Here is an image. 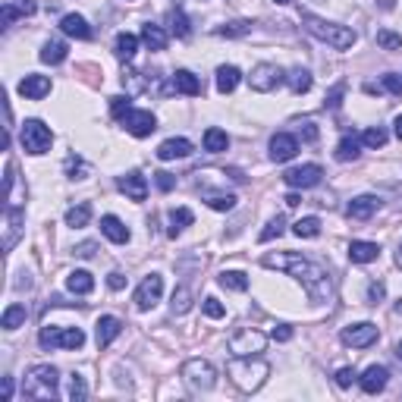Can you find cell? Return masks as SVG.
<instances>
[{"label":"cell","mask_w":402,"mask_h":402,"mask_svg":"<svg viewBox=\"0 0 402 402\" xmlns=\"http://www.w3.org/2000/svg\"><path fill=\"white\" fill-rule=\"evenodd\" d=\"M120 333H123V320H120V318H113V314H104V318L98 320V330H94V336H98V346H101V349L111 346V342H113Z\"/></svg>","instance_id":"ffe728a7"},{"label":"cell","mask_w":402,"mask_h":402,"mask_svg":"<svg viewBox=\"0 0 402 402\" xmlns=\"http://www.w3.org/2000/svg\"><path fill=\"white\" fill-rule=\"evenodd\" d=\"M189 308H192V289H189V286H179L177 292H173L170 311H173V314H186Z\"/></svg>","instance_id":"60d3db41"},{"label":"cell","mask_w":402,"mask_h":402,"mask_svg":"<svg viewBox=\"0 0 402 402\" xmlns=\"http://www.w3.org/2000/svg\"><path fill=\"white\" fill-rule=\"evenodd\" d=\"M67 173H69L72 179H82L85 164H82V160H79V157H69V160H67Z\"/></svg>","instance_id":"f5cc1de1"},{"label":"cell","mask_w":402,"mask_h":402,"mask_svg":"<svg viewBox=\"0 0 402 402\" xmlns=\"http://www.w3.org/2000/svg\"><path fill=\"white\" fill-rule=\"evenodd\" d=\"M226 346H230L233 355H261L267 346V336L261 330H255V327H239V330L230 336Z\"/></svg>","instance_id":"ba28073f"},{"label":"cell","mask_w":402,"mask_h":402,"mask_svg":"<svg viewBox=\"0 0 402 402\" xmlns=\"http://www.w3.org/2000/svg\"><path fill=\"white\" fill-rule=\"evenodd\" d=\"M220 286L233 289V292H245L248 289V277L242 274V270H223V274H220Z\"/></svg>","instance_id":"8d00e7d4"},{"label":"cell","mask_w":402,"mask_h":402,"mask_svg":"<svg viewBox=\"0 0 402 402\" xmlns=\"http://www.w3.org/2000/svg\"><path fill=\"white\" fill-rule=\"evenodd\" d=\"M57 368L54 364H35L23 380V396L28 399H54L57 396Z\"/></svg>","instance_id":"277c9868"},{"label":"cell","mask_w":402,"mask_h":402,"mask_svg":"<svg viewBox=\"0 0 402 402\" xmlns=\"http://www.w3.org/2000/svg\"><path fill=\"white\" fill-rule=\"evenodd\" d=\"M396 264L402 267V242H399V252H396Z\"/></svg>","instance_id":"03108f58"},{"label":"cell","mask_w":402,"mask_h":402,"mask_svg":"<svg viewBox=\"0 0 402 402\" xmlns=\"http://www.w3.org/2000/svg\"><path fill=\"white\" fill-rule=\"evenodd\" d=\"M138 50V38L133 32H120L116 35V45H113V54L120 57V60H133Z\"/></svg>","instance_id":"f1b7e54d"},{"label":"cell","mask_w":402,"mask_h":402,"mask_svg":"<svg viewBox=\"0 0 402 402\" xmlns=\"http://www.w3.org/2000/svg\"><path fill=\"white\" fill-rule=\"evenodd\" d=\"M120 123L126 126V133H133L135 138H145V135H151L157 129L155 113H151V111H135V107H129V111L123 113Z\"/></svg>","instance_id":"8fae6325"},{"label":"cell","mask_w":402,"mask_h":402,"mask_svg":"<svg viewBox=\"0 0 402 402\" xmlns=\"http://www.w3.org/2000/svg\"><path fill=\"white\" fill-rule=\"evenodd\" d=\"M342 91H346V85H336V89L327 94V101H324V107H330V111H336L340 107V101H342Z\"/></svg>","instance_id":"816d5d0a"},{"label":"cell","mask_w":402,"mask_h":402,"mask_svg":"<svg viewBox=\"0 0 402 402\" xmlns=\"http://www.w3.org/2000/svg\"><path fill=\"white\" fill-rule=\"evenodd\" d=\"M89 220H91V204H76V208L67 211V226H72V230L89 226Z\"/></svg>","instance_id":"d590c367"},{"label":"cell","mask_w":402,"mask_h":402,"mask_svg":"<svg viewBox=\"0 0 402 402\" xmlns=\"http://www.w3.org/2000/svg\"><path fill=\"white\" fill-rule=\"evenodd\" d=\"M283 226H286V220H283V217H274V220H270L264 230H261V242H270V239H277V236H283Z\"/></svg>","instance_id":"ee69618b"},{"label":"cell","mask_w":402,"mask_h":402,"mask_svg":"<svg viewBox=\"0 0 402 402\" xmlns=\"http://www.w3.org/2000/svg\"><path fill=\"white\" fill-rule=\"evenodd\" d=\"M67 54H69V48H67V41H60V38H50L45 48H41V63H50V67H57V63H63L67 60Z\"/></svg>","instance_id":"4316f807"},{"label":"cell","mask_w":402,"mask_h":402,"mask_svg":"<svg viewBox=\"0 0 402 402\" xmlns=\"http://www.w3.org/2000/svg\"><path fill=\"white\" fill-rule=\"evenodd\" d=\"M377 208H380V199H377V195H358V199L349 201L346 214L352 217V220H371Z\"/></svg>","instance_id":"d6986e66"},{"label":"cell","mask_w":402,"mask_h":402,"mask_svg":"<svg viewBox=\"0 0 402 402\" xmlns=\"http://www.w3.org/2000/svg\"><path fill=\"white\" fill-rule=\"evenodd\" d=\"M32 13H35V4H32V0H26V4H19V6L13 4V0H6L4 10H0V23H4V28H10L19 16H32Z\"/></svg>","instance_id":"484cf974"},{"label":"cell","mask_w":402,"mask_h":402,"mask_svg":"<svg viewBox=\"0 0 402 402\" xmlns=\"http://www.w3.org/2000/svg\"><path fill=\"white\" fill-rule=\"evenodd\" d=\"M377 324H371V320H362V324H352V327H346L342 330V342L346 346H352V349H368L371 342H377Z\"/></svg>","instance_id":"7c38bea8"},{"label":"cell","mask_w":402,"mask_h":402,"mask_svg":"<svg viewBox=\"0 0 402 402\" xmlns=\"http://www.w3.org/2000/svg\"><path fill=\"white\" fill-rule=\"evenodd\" d=\"M296 151H298L296 135L277 133L274 138H270V160H274V164H286V160L296 157Z\"/></svg>","instance_id":"5bb4252c"},{"label":"cell","mask_w":402,"mask_h":402,"mask_svg":"<svg viewBox=\"0 0 402 402\" xmlns=\"http://www.w3.org/2000/svg\"><path fill=\"white\" fill-rule=\"evenodd\" d=\"M107 286H111L113 292H120L123 286H126V277H123V274H120V270H113V274H111V277H107Z\"/></svg>","instance_id":"6f0895ef"},{"label":"cell","mask_w":402,"mask_h":402,"mask_svg":"<svg viewBox=\"0 0 402 402\" xmlns=\"http://www.w3.org/2000/svg\"><path fill=\"white\" fill-rule=\"evenodd\" d=\"M302 138H305L308 145H311V142H318V126H314L311 120H305V123H302Z\"/></svg>","instance_id":"9f6ffc18"},{"label":"cell","mask_w":402,"mask_h":402,"mask_svg":"<svg viewBox=\"0 0 402 402\" xmlns=\"http://www.w3.org/2000/svg\"><path fill=\"white\" fill-rule=\"evenodd\" d=\"M377 258H380L377 242H362V239L349 242V261H352V264H371V261H377Z\"/></svg>","instance_id":"44dd1931"},{"label":"cell","mask_w":402,"mask_h":402,"mask_svg":"<svg viewBox=\"0 0 402 402\" xmlns=\"http://www.w3.org/2000/svg\"><path fill=\"white\" fill-rule=\"evenodd\" d=\"M67 289L76 292V296H89V292L94 289V277L89 274V270H72V274L67 277Z\"/></svg>","instance_id":"83f0119b"},{"label":"cell","mask_w":402,"mask_h":402,"mask_svg":"<svg viewBox=\"0 0 402 402\" xmlns=\"http://www.w3.org/2000/svg\"><path fill=\"white\" fill-rule=\"evenodd\" d=\"M19 324H26V305H10V308L4 311L0 327H4V330H16Z\"/></svg>","instance_id":"ab89813d"},{"label":"cell","mask_w":402,"mask_h":402,"mask_svg":"<svg viewBox=\"0 0 402 402\" xmlns=\"http://www.w3.org/2000/svg\"><path fill=\"white\" fill-rule=\"evenodd\" d=\"M393 355H396L399 362H402V342H396V346H393Z\"/></svg>","instance_id":"e7e4bbea"},{"label":"cell","mask_w":402,"mask_h":402,"mask_svg":"<svg viewBox=\"0 0 402 402\" xmlns=\"http://www.w3.org/2000/svg\"><path fill=\"white\" fill-rule=\"evenodd\" d=\"M217 35H223V38H242V35L252 32V19H236V23H226L220 28H214Z\"/></svg>","instance_id":"f35d334b"},{"label":"cell","mask_w":402,"mask_h":402,"mask_svg":"<svg viewBox=\"0 0 402 402\" xmlns=\"http://www.w3.org/2000/svg\"><path fill=\"white\" fill-rule=\"evenodd\" d=\"M120 192L126 195V199L133 201H145L148 199V179L142 177V173H126V177H120Z\"/></svg>","instance_id":"ac0fdd59"},{"label":"cell","mask_w":402,"mask_h":402,"mask_svg":"<svg viewBox=\"0 0 402 402\" xmlns=\"http://www.w3.org/2000/svg\"><path fill=\"white\" fill-rule=\"evenodd\" d=\"M155 182H157V189H160V192H170V189L177 186V179H173L170 173H164V170L155 173Z\"/></svg>","instance_id":"f907efd6"},{"label":"cell","mask_w":402,"mask_h":402,"mask_svg":"<svg viewBox=\"0 0 402 402\" xmlns=\"http://www.w3.org/2000/svg\"><path fill=\"white\" fill-rule=\"evenodd\" d=\"M204 201H208L211 211H233L236 208V195H230V192H208Z\"/></svg>","instance_id":"74e56055"},{"label":"cell","mask_w":402,"mask_h":402,"mask_svg":"<svg viewBox=\"0 0 402 402\" xmlns=\"http://www.w3.org/2000/svg\"><path fill=\"white\" fill-rule=\"evenodd\" d=\"M182 377H186V384L192 386V390H199V393L214 390V384H217L214 364L204 362V358H192V362L182 364Z\"/></svg>","instance_id":"52a82bcc"},{"label":"cell","mask_w":402,"mask_h":402,"mask_svg":"<svg viewBox=\"0 0 402 402\" xmlns=\"http://www.w3.org/2000/svg\"><path fill=\"white\" fill-rule=\"evenodd\" d=\"M111 111H113V116H116V120H123V113L129 111V98H113Z\"/></svg>","instance_id":"11a10c76"},{"label":"cell","mask_w":402,"mask_h":402,"mask_svg":"<svg viewBox=\"0 0 402 402\" xmlns=\"http://www.w3.org/2000/svg\"><path fill=\"white\" fill-rule=\"evenodd\" d=\"M142 41L148 45L151 50H164L167 48V32L160 26L155 23H148V26H142Z\"/></svg>","instance_id":"836d02e7"},{"label":"cell","mask_w":402,"mask_h":402,"mask_svg":"<svg viewBox=\"0 0 402 402\" xmlns=\"http://www.w3.org/2000/svg\"><path fill=\"white\" fill-rule=\"evenodd\" d=\"M280 82H286V76H283V69L277 67V63H258V67L252 69V76H248V85H252V91H274Z\"/></svg>","instance_id":"9c48e42d"},{"label":"cell","mask_w":402,"mask_h":402,"mask_svg":"<svg viewBox=\"0 0 402 402\" xmlns=\"http://www.w3.org/2000/svg\"><path fill=\"white\" fill-rule=\"evenodd\" d=\"M239 79H242V72H239L236 67H220V69H217V91H220V94L236 91Z\"/></svg>","instance_id":"4dcf8cb0"},{"label":"cell","mask_w":402,"mask_h":402,"mask_svg":"<svg viewBox=\"0 0 402 402\" xmlns=\"http://www.w3.org/2000/svg\"><path fill=\"white\" fill-rule=\"evenodd\" d=\"M355 380H358V374L352 368H340V371H336V386H342V390H349Z\"/></svg>","instance_id":"681fc988"},{"label":"cell","mask_w":402,"mask_h":402,"mask_svg":"<svg viewBox=\"0 0 402 402\" xmlns=\"http://www.w3.org/2000/svg\"><path fill=\"white\" fill-rule=\"evenodd\" d=\"M324 177V170H320L318 164H305V167H292V170L283 173V179H286L289 189H314Z\"/></svg>","instance_id":"4fadbf2b"},{"label":"cell","mask_w":402,"mask_h":402,"mask_svg":"<svg viewBox=\"0 0 402 402\" xmlns=\"http://www.w3.org/2000/svg\"><path fill=\"white\" fill-rule=\"evenodd\" d=\"M380 85H384V89L390 91V94H396V98H402V76H393V72H386L384 82H380Z\"/></svg>","instance_id":"7dc6e473"},{"label":"cell","mask_w":402,"mask_h":402,"mask_svg":"<svg viewBox=\"0 0 402 402\" xmlns=\"http://www.w3.org/2000/svg\"><path fill=\"white\" fill-rule=\"evenodd\" d=\"M0 396L13 399V377H4V384H0Z\"/></svg>","instance_id":"94428289"},{"label":"cell","mask_w":402,"mask_h":402,"mask_svg":"<svg viewBox=\"0 0 402 402\" xmlns=\"http://www.w3.org/2000/svg\"><path fill=\"white\" fill-rule=\"evenodd\" d=\"M19 94L28 101H41L45 94H50V79L38 76V72H28V76L19 82Z\"/></svg>","instance_id":"e0dca14e"},{"label":"cell","mask_w":402,"mask_h":402,"mask_svg":"<svg viewBox=\"0 0 402 402\" xmlns=\"http://www.w3.org/2000/svg\"><path fill=\"white\" fill-rule=\"evenodd\" d=\"M261 264L286 270L289 277H296V280L305 286V292H308L311 302H330L333 298L330 277H327V270L320 264H314L311 258H302V255H296V252H286V255H264Z\"/></svg>","instance_id":"6da1fadb"},{"label":"cell","mask_w":402,"mask_h":402,"mask_svg":"<svg viewBox=\"0 0 402 402\" xmlns=\"http://www.w3.org/2000/svg\"><path fill=\"white\" fill-rule=\"evenodd\" d=\"M362 145H368V148H384V145H386V129H380V126L364 129V133H362Z\"/></svg>","instance_id":"b9f144b4"},{"label":"cell","mask_w":402,"mask_h":402,"mask_svg":"<svg viewBox=\"0 0 402 402\" xmlns=\"http://www.w3.org/2000/svg\"><path fill=\"white\" fill-rule=\"evenodd\" d=\"M230 148V135L223 133V129L211 126L208 133H204V151H211V155H220V151Z\"/></svg>","instance_id":"f546056e"},{"label":"cell","mask_w":402,"mask_h":402,"mask_svg":"<svg viewBox=\"0 0 402 402\" xmlns=\"http://www.w3.org/2000/svg\"><path fill=\"white\" fill-rule=\"evenodd\" d=\"M173 32H177L179 38H189V35H192V26H189V19L182 10H173Z\"/></svg>","instance_id":"f6af8a7d"},{"label":"cell","mask_w":402,"mask_h":402,"mask_svg":"<svg viewBox=\"0 0 402 402\" xmlns=\"http://www.w3.org/2000/svg\"><path fill=\"white\" fill-rule=\"evenodd\" d=\"M189 155H192V142L189 138H167L157 148L160 160H177V157H189Z\"/></svg>","instance_id":"7402d4cb"},{"label":"cell","mask_w":402,"mask_h":402,"mask_svg":"<svg viewBox=\"0 0 402 402\" xmlns=\"http://www.w3.org/2000/svg\"><path fill=\"white\" fill-rule=\"evenodd\" d=\"M41 349H82L85 346V333L82 327H41L38 333Z\"/></svg>","instance_id":"5b68a950"},{"label":"cell","mask_w":402,"mask_h":402,"mask_svg":"<svg viewBox=\"0 0 402 402\" xmlns=\"http://www.w3.org/2000/svg\"><path fill=\"white\" fill-rule=\"evenodd\" d=\"M267 374H270V364L258 355H233V362L226 364V377H230L242 393L261 390Z\"/></svg>","instance_id":"7a4b0ae2"},{"label":"cell","mask_w":402,"mask_h":402,"mask_svg":"<svg viewBox=\"0 0 402 402\" xmlns=\"http://www.w3.org/2000/svg\"><path fill=\"white\" fill-rule=\"evenodd\" d=\"M386 380H390V371H386L384 364H371V368H364V374H358V386H362L368 396H374V393L386 390Z\"/></svg>","instance_id":"9a60e30c"},{"label":"cell","mask_w":402,"mask_h":402,"mask_svg":"<svg viewBox=\"0 0 402 402\" xmlns=\"http://www.w3.org/2000/svg\"><path fill=\"white\" fill-rule=\"evenodd\" d=\"M101 233H104L111 242L116 245H123V242H129V226L120 220V217H113V214H107V217H101Z\"/></svg>","instance_id":"603a6c76"},{"label":"cell","mask_w":402,"mask_h":402,"mask_svg":"<svg viewBox=\"0 0 402 402\" xmlns=\"http://www.w3.org/2000/svg\"><path fill=\"white\" fill-rule=\"evenodd\" d=\"M274 340H280V342H289L292 340V327H286V324H280V327H274Z\"/></svg>","instance_id":"680465c9"},{"label":"cell","mask_w":402,"mask_h":402,"mask_svg":"<svg viewBox=\"0 0 402 402\" xmlns=\"http://www.w3.org/2000/svg\"><path fill=\"white\" fill-rule=\"evenodd\" d=\"M286 204H289V208H298V204H302V199H298V195L292 192V195H286Z\"/></svg>","instance_id":"6125c7cd"},{"label":"cell","mask_w":402,"mask_h":402,"mask_svg":"<svg viewBox=\"0 0 402 402\" xmlns=\"http://www.w3.org/2000/svg\"><path fill=\"white\" fill-rule=\"evenodd\" d=\"M192 220H195V214H192L189 208H173V211H170V230H167V236L177 239L179 233L186 230V226L192 223Z\"/></svg>","instance_id":"1f68e13d"},{"label":"cell","mask_w":402,"mask_h":402,"mask_svg":"<svg viewBox=\"0 0 402 402\" xmlns=\"http://www.w3.org/2000/svg\"><path fill=\"white\" fill-rule=\"evenodd\" d=\"M358 155H362V138L358 135H342L340 138V145H336V151H333V157L340 160V164H349V160H355Z\"/></svg>","instance_id":"d4e9b609"},{"label":"cell","mask_w":402,"mask_h":402,"mask_svg":"<svg viewBox=\"0 0 402 402\" xmlns=\"http://www.w3.org/2000/svg\"><path fill=\"white\" fill-rule=\"evenodd\" d=\"M302 26L308 28L314 38L327 41L330 48L336 50H349L355 45V32L349 26H340V23H327V19L314 16V13H302Z\"/></svg>","instance_id":"3957f363"},{"label":"cell","mask_w":402,"mask_h":402,"mask_svg":"<svg viewBox=\"0 0 402 402\" xmlns=\"http://www.w3.org/2000/svg\"><path fill=\"white\" fill-rule=\"evenodd\" d=\"M274 4H292V0H274Z\"/></svg>","instance_id":"003e7915"},{"label":"cell","mask_w":402,"mask_h":402,"mask_svg":"<svg viewBox=\"0 0 402 402\" xmlns=\"http://www.w3.org/2000/svg\"><path fill=\"white\" fill-rule=\"evenodd\" d=\"M384 292H386L384 283H371V286H368V302H371V305H377L380 298H384Z\"/></svg>","instance_id":"db71d44e"},{"label":"cell","mask_w":402,"mask_h":402,"mask_svg":"<svg viewBox=\"0 0 402 402\" xmlns=\"http://www.w3.org/2000/svg\"><path fill=\"white\" fill-rule=\"evenodd\" d=\"M292 233H296L298 239H318L320 236V220L318 217H302V220L292 223Z\"/></svg>","instance_id":"e575fe53"},{"label":"cell","mask_w":402,"mask_h":402,"mask_svg":"<svg viewBox=\"0 0 402 402\" xmlns=\"http://www.w3.org/2000/svg\"><path fill=\"white\" fill-rule=\"evenodd\" d=\"M377 45L386 48V50H399L402 48V35H396V32H377Z\"/></svg>","instance_id":"bcb514c9"},{"label":"cell","mask_w":402,"mask_h":402,"mask_svg":"<svg viewBox=\"0 0 402 402\" xmlns=\"http://www.w3.org/2000/svg\"><path fill=\"white\" fill-rule=\"evenodd\" d=\"M167 91H179V94H189V98H195V94H201V79L195 76V72L189 69H177L170 79V85H167Z\"/></svg>","instance_id":"2e32d148"},{"label":"cell","mask_w":402,"mask_h":402,"mask_svg":"<svg viewBox=\"0 0 402 402\" xmlns=\"http://www.w3.org/2000/svg\"><path fill=\"white\" fill-rule=\"evenodd\" d=\"M94 248H98L94 242H82V245H76V255H79V258H91Z\"/></svg>","instance_id":"91938a15"},{"label":"cell","mask_w":402,"mask_h":402,"mask_svg":"<svg viewBox=\"0 0 402 402\" xmlns=\"http://www.w3.org/2000/svg\"><path fill=\"white\" fill-rule=\"evenodd\" d=\"M19 142H23V148L28 155H48L50 145H54V133L45 126L41 120H26L23 123V133H19Z\"/></svg>","instance_id":"8992f818"},{"label":"cell","mask_w":402,"mask_h":402,"mask_svg":"<svg viewBox=\"0 0 402 402\" xmlns=\"http://www.w3.org/2000/svg\"><path fill=\"white\" fill-rule=\"evenodd\" d=\"M286 85L292 89V94H305V91L311 89V72L302 69V67L289 69V72H286Z\"/></svg>","instance_id":"d6a6232c"},{"label":"cell","mask_w":402,"mask_h":402,"mask_svg":"<svg viewBox=\"0 0 402 402\" xmlns=\"http://www.w3.org/2000/svg\"><path fill=\"white\" fill-rule=\"evenodd\" d=\"M393 129H396V135H399V138H402V113H399V116H396V123H393Z\"/></svg>","instance_id":"be15d7a7"},{"label":"cell","mask_w":402,"mask_h":402,"mask_svg":"<svg viewBox=\"0 0 402 402\" xmlns=\"http://www.w3.org/2000/svg\"><path fill=\"white\" fill-rule=\"evenodd\" d=\"M69 399L72 402H82L85 396H89V386H85V377L82 374H69Z\"/></svg>","instance_id":"7bdbcfd3"},{"label":"cell","mask_w":402,"mask_h":402,"mask_svg":"<svg viewBox=\"0 0 402 402\" xmlns=\"http://www.w3.org/2000/svg\"><path fill=\"white\" fill-rule=\"evenodd\" d=\"M204 314H208V318H223V314H226V308H223V305L220 302H217V298L214 296H208V298H204Z\"/></svg>","instance_id":"c3c4849f"},{"label":"cell","mask_w":402,"mask_h":402,"mask_svg":"<svg viewBox=\"0 0 402 402\" xmlns=\"http://www.w3.org/2000/svg\"><path fill=\"white\" fill-rule=\"evenodd\" d=\"M160 296H164V277H160V274H148L142 280V286L135 289V308L138 311L155 308V305L160 302Z\"/></svg>","instance_id":"30bf717a"},{"label":"cell","mask_w":402,"mask_h":402,"mask_svg":"<svg viewBox=\"0 0 402 402\" xmlns=\"http://www.w3.org/2000/svg\"><path fill=\"white\" fill-rule=\"evenodd\" d=\"M60 32L69 35V38H79V41H89V38H91L89 23H85L82 16H76V13H69V16L60 19Z\"/></svg>","instance_id":"cb8c5ba5"}]
</instances>
